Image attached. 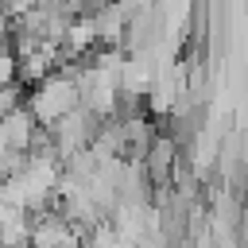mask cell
<instances>
[{
  "label": "cell",
  "instance_id": "obj_1",
  "mask_svg": "<svg viewBox=\"0 0 248 248\" xmlns=\"http://www.w3.org/2000/svg\"><path fill=\"white\" fill-rule=\"evenodd\" d=\"M23 105H27L31 120H35L39 128H50V124H54V120H62L70 108H78V105H81L78 78H74V74L54 70V74H46L43 81H35V93H31Z\"/></svg>",
  "mask_w": 248,
  "mask_h": 248
},
{
  "label": "cell",
  "instance_id": "obj_2",
  "mask_svg": "<svg viewBox=\"0 0 248 248\" xmlns=\"http://www.w3.org/2000/svg\"><path fill=\"white\" fill-rule=\"evenodd\" d=\"M27 248H81V229H78L74 221H66L62 213L35 209Z\"/></svg>",
  "mask_w": 248,
  "mask_h": 248
}]
</instances>
